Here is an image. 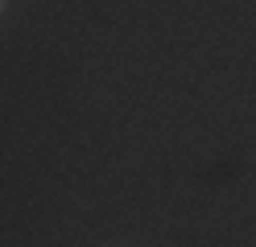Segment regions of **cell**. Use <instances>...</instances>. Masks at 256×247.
Returning a JSON list of instances; mask_svg holds the SVG:
<instances>
[{
	"instance_id": "obj_1",
	"label": "cell",
	"mask_w": 256,
	"mask_h": 247,
	"mask_svg": "<svg viewBox=\"0 0 256 247\" xmlns=\"http://www.w3.org/2000/svg\"><path fill=\"white\" fill-rule=\"evenodd\" d=\"M4 8H8V0H0V16H4Z\"/></svg>"
}]
</instances>
